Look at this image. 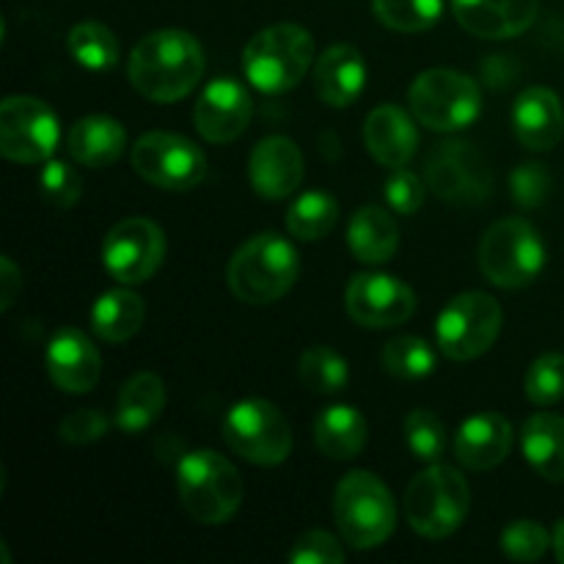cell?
<instances>
[{"label":"cell","instance_id":"obj_1","mask_svg":"<svg viewBox=\"0 0 564 564\" xmlns=\"http://www.w3.org/2000/svg\"><path fill=\"white\" fill-rule=\"evenodd\" d=\"M132 88L152 102H176L198 86L204 75V50L196 36L180 28L147 33L127 61Z\"/></svg>","mask_w":564,"mask_h":564},{"label":"cell","instance_id":"obj_2","mask_svg":"<svg viewBox=\"0 0 564 564\" xmlns=\"http://www.w3.org/2000/svg\"><path fill=\"white\" fill-rule=\"evenodd\" d=\"M301 275V257L295 246L275 231H262L242 242L229 259L226 281L237 301L268 306L281 301Z\"/></svg>","mask_w":564,"mask_h":564},{"label":"cell","instance_id":"obj_3","mask_svg":"<svg viewBox=\"0 0 564 564\" xmlns=\"http://www.w3.org/2000/svg\"><path fill=\"white\" fill-rule=\"evenodd\" d=\"M180 501L193 521L204 527H220L231 521L242 505L240 471L213 449L187 452L176 466Z\"/></svg>","mask_w":564,"mask_h":564},{"label":"cell","instance_id":"obj_4","mask_svg":"<svg viewBox=\"0 0 564 564\" xmlns=\"http://www.w3.org/2000/svg\"><path fill=\"white\" fill-rule=\"evenodd\" d=\"M314 64V39L295 22L259 31L242 50V72L262 94L292 91Z\"/></svg>","mask_w":564,"mask_h":564},{"label":"cell","instance_id":"obj_5","mask_svg":"<svg viewBox=\"0 0 564 564\" xmlns=\"http://www.w3.org/2000/svg\"><path fill=\"white\" fill-rule=\"evenodd\" d=\"M334 518L341 540L356 551L383 545L397 529V507L389 488L369 471H350L334 494Z\"/></svg>","mask_w":564,"mask_h":564},{"label":"cell","instance_id":"obj_6","mask_svg":"<svg viewBox=\"0 0 564 564\" xmlns=\"http://www.w3.org/2000/svg\"><path fill=\"white\" fill-rule=\"evenodd\" d=\"M471 507V488L457 468L430 463L405 490V518L416 534L444 540L463 527Z\"/></svg>","mask_w":564,"mask_h":564},{"label":"cell","instance_id":"obj_7","mask_svg":"<svg viewBox=\"0 0 564 564\" xmlns=\"http://www.w3.org/2000/svg\"><path fill=\"white\" fill-rule=\"evenodd\" d=\"M479 270L501 290H523L545 268V242L527 218H501L479 240Z\"/></svg>","mask_w":564,"mask_h":564},{"label":"cell","instance_id":"obj_8","mask_svg":"<svg viewBox=\"0 0 564 564\" xmlns=\"http://www.w3.org/2000/svg\"><path fill=\"white\" fill-rule=\"evenodd\" d=\"M411 113L419 124L435 132H457L482 113V91L477 80L455 69H427L408 91Z\"/></svg>","mask_w":564,"mask_h":564},{"label":"cell","instance_id":"obj_9","mask_svg":"<svg viewBox=\"0 0 564 564\" xmlns=\"http://www.w3.org/2000/svg\"><path fill=\"white\" fill-rule=\"evenodd\" d=\"M505 323L499 301L488 292L452 297L435 323V341L449 361H474L496 345Z\"/></svg>","mask_w":564,"mask_h":564},{"label":"cell","instance_id":"obj_10","mask_svg":"<svg viewBox=\"0 0 564 564\" xmlns=\"http://www.w3.org/2000/svg\"><path fill=\"white\" fill-rule=\"evenodd\" d=\"M224 441L253 466H281L292 452V430L284 413L268 400H242L226 411Z\"/></svg>","mask_w":564,"mask_h":564},{"label":"cell","instance_id":"obj_11","mask_svg":"<svg viewBox=\"0 0 564 564\" xmlns=\"http://www.w3.org/2000/svg\"><path fill=\"white\" fill-rule=\"evenodd\" d=\"M424 176L435 196L457 207L482 204L494 193L490 160L468 141L438 143L424 163Z\"/></svg>","mask_w":564,"mask_h":564},{"label":"cell","instance_id":"obj_12","mask_svg":"<svg viewBox=\"0 0 564 564\" xmlns=\"http://www.w3.org/2000/svg\"><path fill=\"white\" fill-rule=\"evenodd\" d=\"M61 127L47 102L25 94L6 97L0 105V154L11 163L36 165L53 158Z\"/></svg>","mask_w":564,"mask_h":564},{"label":"cell","instance_id":"obj_13","mask_svg":"<svg viewBox=\"0 0 564 564\" xmlns=\"http://www.w3.org/2000/svg\"><path fill=\"white\" fill-rule=\"evenodd\" d=\"M132 169L154 187L185 193L207 176L202 149L176 132H147L132 147Z\"/></svg>","mask_w":564,"mask_h":564},{"label":"cell","instance_id":"obj_14","mask_svg":"<svg viewBox=\"0 0 564 564\" xmlns=\"http://www.w3.org/2000/svg\"><path fill=\"white\" fill-rule=\"evenodd\" d=\"M165 259V235L154 220L124 218L102 242V264L119 284H143Z\"/></svg>","mask_w":564,"mask_h":564},{"label":"cell","instance_id":"obj_15","mask_svg":"<svg viewBox=\"0 0 564 564\" xmlns=\"http://www.w3.org/2000/svg\"><path fill=\"white\" fill-rule=\"evenodd\" d=\"M345 308L361 328H394L413 317L416 295L394 275L358 273L345 290Z\"/></svg>","mask_w":564,"mask_h":564},{"label":"cell","instance_id":"obj_16","mask_svg":"<svg viewBox=\"0 0 564 564\" xmlns=\"http://www.w3.org/2000/svg\"><path fill=\"white\" fill-rule=\"evenodd\" d=\"M251 113L253 102L248 88L235 77H215L198 94V102L193 108V124L204 141L231 143L246 132Z\"/></svg>","mask_w":564,"mask_h":564},{"label":"cell","instance_id":"obj_17","mask_svg":"<svg viewBox=\"0 0 564 564\" xmlns=\"http://www.w3.org/2000/svg\"><path fill=\"white\" fill-rule=\"evenodd\" d=\"M44 367L50 380L66 394H88L99 383L102 358L83 330L58 328L47 341Z\"/></svg>","mask_w":564,"mask_h":564},{"label":"cell","instance_id":"obj_18","mask_svg":"<svg viewBox=\"0 0 564 564\" xmlns=\"http://www.w3.org/2000/svg\"><path fill=\"white\" fill-rule=\"evenodd\" d=\"M248 180L259 198L284 202L303 182V154L292 138L270 135L253 147Z\"/></svg>","mask_w":564,"mask_h":564},{"label":"cell","instance_id":"obj_19","mask_svg":"<svg viewBox=\"0 0 564 564\" xmlns=\"http://www.w3.org/2000/svg\"><path fill=\"white\" fill-rule=\"evenodd\" d=\"M457 22L479 39H512L534 25L540 0H452Z\"/></svg>","mask_w":564,"mask_h":564},{"label":"cell","instance_id":"obj_20","mask_svg":"<svg viewBox=\"0 0 564 564\" xmlns=\"http://www.w3.org/2000/svg\"><path fill=\"white\" fill-rule=\"evenodd\" d=\"M512 424L501 413L482 411L457 427L455 457L471 471H490L510 457Z\"/></svg>","mask_w":564,"mask_h":564},{"label":"cell","instance_id":"obj_21","mask_svg":"<svg viewBox=\"0 0 564 564\" xmlns=\"http://www.w3.org/2000/svg\"><path fill=\"white\" fill-rule=\"evenodd\" d=\"M512 127L518 141L532 152H551L564 135V108L560 94L532 86L518 94L512 105Z\"/></svg>","mask_w":564,"mask_h":564},{"label":"cell","instance_id":"obj_22","mask_svg":"<svg viewBox=\"0 0 564 564\" xmlns=\"http://www.w3.org/2000/svg\"><path fill=\"white\" fill-rule=\"evenodd\" d=\"M364 143L369 154L386 169H405L419 147L416 116L405 113L397 105H380L367 116Z\"/></svg>","mask_w":564,"mask_h":564},{"label":"cell","instance_id":"obj_23","mask_svg":"<svg viewBox=\"0 0 564 564\" xmlns=\"http://www.w3.org/2000/svg\"><path fill=\"white\" fill-rule=\"evenodd\" d=\"M367 83V64L352 44H334L314 64V88L330 108H347Z\"/></svg>","mask_w":564,"mask_h":564},{"label":"cell","instance_id":"obj_24","mask_svg":"<svg viewBox=\"0 0 564 564\" xmlns=\"http://www.w3.org/2000/svg\"><path fill=\"white\" fill-rule=\"evenodd\" d=\"M127 132L110 116H83L66 132V152L86 169H105L124 154Z\"/></svg>","mask_w":564,"mask_h":564},{"label":"cell","instance_id":"obj_25","mask_svg":"<svg viewBox=\"0 0 564 564\" xmlns=\"http://www.w3.org/2000/svg\"><path fill=\"white\" fill-rule=\"evenodd\" d=\"M347 248L364 264H386L400 248V226L383 207H361L347 226Z\"/></svg>","mask_w":564,"mask_h":564},{"label":"cell","instance_id":"obj_26","mask_svg":"<svg viewBox=\"0 0 564 564\" xmlns=\"http://www.w3.org/2000/svg\"><path fill=\"white\" fill-rule=\"evenodd\" d=\"M521 449L529 466L549 482H564V419L534 413L523 422Z\"/></svg>","mask_w":564,"mask_h":564},{"label":"cell","instance_id":"obj_27","mask_svg":"<svg viewBox=\"0 0 564 564\" xmlns=\"http://www.w3.org/2000/svg\"><path fill=\"white\" fill-rule=\"evenodd\" d=\"M367 419L350 405H328L314 419L317 449L330 460H352L367 446Z\"/></svg>","mask_w":564,"mask_h":564},{"label":"cell","instance_id":"obj_28","mask_svg":"<svg viewBox=\"0 0 564 564\" xmlns=\"http://www.w3.org/2000/svg\"><path fill=\"white\" fill-rule=\"evenodd\" d=\"M165 408L163 378L154 372H138L121 386L116 402V427L127 435H138L152 427Z\"/></svg>","mask_w":564,"mask_h":564},{"label":"cell","instance_id":"obj_29","mask_svg":"<svg viewBox=\"0 0 564 564\" xmlns=\"http://www.w3.org/2000/svg\"><path fill=\"white\" fill-rule=\"evenodd\" d=\"M147 319L143 297L132 290H108L94 301L91 306V330L108 345H121L141 330Z\"/></svg>","mask_w":564,"mask_h":564},{"label":"cell","instance_id":"obj_30","mask_svg":"<svg viewBox=\"0 0 564 564\" xmlns=\"http://www.w3.org/2000/svg\"><path fill=\"white\" fill-rule=\"evenodd\" d=\"M339 224V202L330 193L308 191L286 213V229L297 240H323Z\"/></svg>","mask_w":564,"mask_h":564},{"label":"cell","instance_id":"obj_31","mask_svg":"<svg viewBox=\"0 0 564 564\" xmlns=\"http://www.w3.org/2000/svg\"><path fill=\"white\" fill-rule=\"evenodd\" d=\"M69 55L88 72H108L119 61V42L102 22H77L66 36Z\"/></svg>","mask_w":564,"mask_h":564},{"label":"cell","instance_id":"obj_32","mask_svg":"<svg viewBox=\"0 0 564 564\" xmlns=\"http://www.w3.org/2000/svg\"><path fill=\"white\" fill-rule=\"evenodd\" d=\"M383 369L397 380H424L435 372V356L433 347L419 336H397V339L386 341L383 352H380Z\"/></svg>","mask_w":564,"mask_h":564},{"label":"cell","instance_id":"obj_33","mask_svg":"<svg viewBox=\"0 0 564 564\" xmlns=\"http://www.w3.org/2000/svg\"><path fill=\"white\" fill-rule=\"evenodd\" d=\"M297 375L301 383L306 386L312 394H339L345 391L347 380H350V369L347 361L330 347H308L297 364Z\"/></svg>","mask_w":564,"mask_h":564},{"label":"cell","instance_id":"obj_34","mask_svg":"<svg viewBox=\"0 0 564 564\" xmlns=\"http://www.w3.org/2000/svg\"><path fill=\"white\" fill-rule=\"evenodd\" d=\"M372 11L391 31L419 33L441 20L444 0H372Z\"/></svg>","mask_w":564,"mask_h":564},{"label":"cell","instance_id":"obj_35","mask_svg":"<svg viewBox=\"0 0 564 564\" xmlns=\"http://www.w3.org/2000/svg\"><path fill=\"white\" fill-rule=\"evenodd\" d=\"M402 433H405V444L416 460H441V455L446 449V427L438 413L427 411V408H416V411L408 413L405 424H402Z\"/></svg>","mask_w":564,"mask_h":564},{"label":"cell","instance_id":"obj_36","mask_svg":"<svg viewBox=\"0 0 564 564\" xmlns=\"http://www.w3.org/2000/svg\"><path fill=\"white\" fill-rule=\"evenodd\" d=\"M529 402L538 408H551L564 400V356L562 352H545L529 367L523 380Z\"/></svg>","mask_w":564,"mask_h":564},{"label":"cell","instance_id":"obj_37","mask_svg":"<svg viewBox=\"0 0 564 564\" xmlns=\"http://www.w3.org/2000/svg\"><path fill=\"white\" fill-rule=\"evenodd\" d=\"M39 193L55 209H69L80 202L83 180L64 160H47L39 171Z\"/></svg>","mask_w":564,"mask_h":564},{"label":"cell","instance_id":"obj_38","mask_svg":"<svg viewBox=\"0 0 564 564\" xmlns=\"http://www.w3.org/2000/svg\"><path fill=\"white\" fill-rule=\"evenodd\" d=\"M549 529L538 521H516L501 532V551L512 562H538L551 549Z\"/></svg>","mask_w":564,"mask_h":564},{"label":"cell","instance_id":"obj_39","mask_svg":"<svg viewBox=\"0 0 564 564\" xmlns=\"http://www.w3.org/2000/svg\"><path fill=\"white\" fill-rule=\"evenodd\" d=\"M512 198H516L518 207L534 209L540 204L549 202L551 187H554V176L545 171V165L540 163H523L512 171Z\"/></svg>","mask_w":564,"mask_h":564},{"label":"cell","instance_id":"obj_40","mask_svg":"<svg viewBox=\"0 0 564 564\" xmlns=\"http://www.w3.org/2000/svg\"><path fill=\"white\" fill-rule=\"evenodd\" d=\"M292 564H341L345 549L328 532H306L295 540L290 551Z\"/></svg>","mask_w":564,"mask_h":564},{"label":"cell","instance_id":"obj_41","mask_svg":"<svg viewBox=\"0 0 564 564\" xmlns=\"http://www.w3.org/2000/svg\"><path fill=\"white\" fill-rule=\"evenodd\" d=\"M108 424L110 419L105 416L99 408H77V411H72L69 416L61 422L58 433L61 441H66V444L83 446L102 438V435L108 433Z\"/></svg>","mask_w":564,"mask_h":564},{"label":"cell","instance_id":"obj_42","mask_svg":"<svg viewBox=\"0 0 564 564\" xmlns=\"http://www.w3.org/2000/svg\"><path fill=\"white\" fill-rule=\"evenodd\" d=\"M386 202L394 213L413 215L424 204L422 180L408 169H391L389 182H386Z\"/></svg>","mask_w":564,"mask_h":564},{"label":"cell","instance_id":"obj_43","mask_svg":"<svg viewBox=\"0 0 564 564\" xmlns=\"http://www.w3.org/2000/svg\"><path fill=\"white\" fill-rule=\"evenodd\" d=\"M22 292V273L9 257L0 259V312H9L14 306L17 295Z\"/></svg>","mask_w":564,"mask_h":564},{"label":"cell","instance_id":"obj_44","mask_svg":"<svg viewBox=\"0 0 564 564\" xmlns=\"http://www.w3.org/2000/svg\"><path fill=\"white\" fill-rule=\"evenodd\" d=\"M554 551H556V560L564 564V521H560L554 532Z\"/></svg>","mask_w":564,"mask_h":564}]
</instances>
